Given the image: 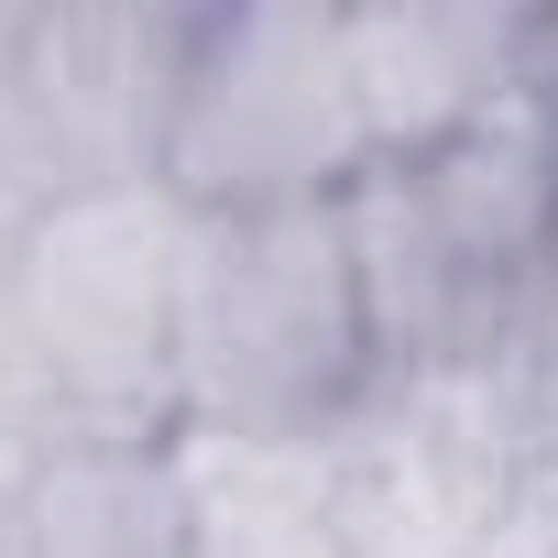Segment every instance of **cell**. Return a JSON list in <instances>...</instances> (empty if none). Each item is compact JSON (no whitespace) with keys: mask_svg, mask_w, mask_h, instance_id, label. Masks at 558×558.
Returning <instances> with one entry per match:
<instances>
[{"mask_svg":"<svg viewBox=\"0 0 558 558\" xmlns=\"http://www.w3.org/2000/svg\"><path fill=\"white\" fill-rule=\"evenodd\" d=\"M197 208L165 175L77 186L0 252V460L66 438H186L175 307Z\"/></svg>","mask_w":558,"mask_h":558,"instance_id":"1","label":"cell"},{"mask_svg":"<svg viewBox=\"0 0 558 558\" xmlns=\"http://www.w3.org/2000/svg\"><path fill=\"white\" fill-rule=\"evenodd\" d=\"M373 384L384 351L340 197L197 219L175 307V395L197 438H329Z\"/></svg>","mask_w":558,"mask_h":558,"instance_id":"2","label":"cell"},{"mask_svg":"<svg viewBox=\"0 0 558 558\" xmlns=\"http://www.w3.org/2000/svg\"><path fill=\"white\" fill-rule=\"evenodd\" d=\"M154 175L197 219L351 197L373 175L351 88V0H197Z\"/></svg>","mask_w":558,"mask_h":558,"instance_id":"3","label":"cell"},{"mask_svg":"<svg viewBox=\"0 0 558 558\" xmlns=\"http://www.w3.org/2000/svg\"><path fill=\"white\" fill-rule=\"evenodd\" d=\"M318 449L362 558H493L536 449V373L525 362L384 373Z\"/></svg>","mask_w":558,"mask_h":558,"instance_id":"4","label":"cell"},{"mask_svg":"<svg viewBox=\"0 0 558 558\" xmlns=\"http://www.w3.org/2000/svg\"><path fill=\"white\" fill-rule=\"evenodd\" d=\"M186 34L197 0H12V99L66 197L165 165Z\"/></svg>","mask_w":558,"mask_h":558,"instance_id":"5","label":"cell"},{"mask_svg":"<svg viewBox=\"0 0 558 558\" xmlns=\"http://www.w3.org/2000/svg\"><path fill=\"white\" fill-rule=\"evenodd\" d=\"M547 66V12L514 0H351V88L373 165H416Z\"/></svg>","mask_w":558,"mask_h":558,"instance_id":"6","label":"cell"},{"mask_svg":"<svg viewBox=\"0 0 558 558\" xmlns=\"http://www.w3.org/2000/svg\"><path fill=\"white\" fill-rule=\"evenodd\" d=\"M12 558H186V438H66L0 504Z\"/></svg>","mask_w":558,"mask_h":558,"instance_id":"7","label":"cell"},{"mask_svg":"<svg viewBox=\"0 0 558 558\" xmlns=\"http://www.w3.org/2000/svg\"><path fill=\"white\" fill-rule=\"evenodd\" d=\"M186 558H362L318 438L186 427Z\"/></svg>","mask_w":558,"mask_h":558,"instance_id":"8","label":"cell"},{"mask_svg":"<svg viewBox=\"0 0 558 558\" xmlns=\"http://www.w3.org/2000/svg\"><path fill=\"white\" fill-rule=\"evenodd\" d=\"M12 482H23V471H12V460H0V504H12Z\"/></svg>","mask_w":558,"mask_h":558,"instance_id":"9","label":"cell"},{"mask_svg":"<svg viewBox=\"0 0 558 558\" xmlns=\"http://www.w3.org/2000/svg\"><path fill=\"white\" fill-rule=\"evenodd\" d=\"M0 558H12V536H0Z\"/></svg>","mask_w":558,"mask_h":558,"instance_id":"10","label":"cell"}]
</instances>
